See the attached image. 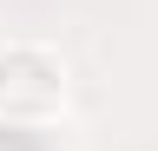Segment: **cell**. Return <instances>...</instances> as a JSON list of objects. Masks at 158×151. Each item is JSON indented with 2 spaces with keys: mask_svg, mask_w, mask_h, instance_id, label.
<instances>
[{
  "mask_svg": "<svg viewBox=\"0 0 158 151\" xmlns=\"http://www.w3.org/2000/svg\"><path fill=\"white\" fill-rule=\"evenodd\" d=\"M53 85H59V72L46 53H33V46H13V53H0V92H27V99H53Z\"/></svg>",
  "mask_w": 158,
  "mask_h": 151,
  "instance_id": "cell-1",
  "label": "cell"
}]
</instances>
